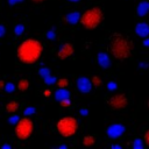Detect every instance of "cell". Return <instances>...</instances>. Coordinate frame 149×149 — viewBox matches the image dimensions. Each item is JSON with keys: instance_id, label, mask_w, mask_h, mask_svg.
<instances>
[{"instance_id": "obj_19", "label": "cell", "mask_w": 149, "mask_h": 149, "mask_svg": "<svg viewBox=\"0 0 149 149\" xmlns=\"http://www.w3.org/2000/svg\"><path fill=\"white\" fill-rule=\"evenodd\" d=\"M56 85L59 88H66L68 85H69V80L66 78H59V79L56 80Z\"/></svg>"}, {"instance_id": "obj_11", "label": "cell", "mask_w": 149, "mask_h": 149, "mask_svg": "<svg viewBox=\"0 0 149 149\" xmlns=\"http://www.w3.org/2000/svg\"><path fill=\"white\" fill-rule=\"evenodd\" d=\"M135 33L140 37H147L149 35V24L146 22H140L135 26Z\"/></svg>"}, {"instance_id": "obj_12", "label": "cell", "mask_w": 149, "mask_h": 149, "mask_svg": "<svg viewBox=\"0 0 149 149\" xmlns=\"http://www.w3.org/2000/svg\"><path fill=\"white\" fill-rule=\"evenodd\" d=\"M149 13V1H141L136 6V15L137 16H144Z\"/></svg>"}, {"instance_id": "obj_23", "label": "cell", "mask_w": 149, "mask_h": 149, "mask_svg": "<svg viewBox=\"0 0 149 149\" xmlns=\"http://www.w3.org/2000/svg\"><path fill=\"white\" fill-rule=\"evenodd\" d=\"M19 120H20V118H19V116H17L15 113H13V114H12V115L8 118V122H9L10 125H16Z\"/></svg>"}, {"instance_id": "obj_3", "label": "cell", "mask_w": 149, "mask_h": 149, "mask_svg": "<svg viewBox=\"0 0 149 149\" xmlns=\"http://www.w3.org/2000/svg\"><path fill=\"white\" fill-rule=\"evenodd\" d=\"M104 20V12L100 7L94 6L87 8L83 14H80L79 22L86 29H95L100 26Z\"/></svg>"}, {"instance_id": "obj_42", "label": "cell", "mask_w": 149, "mask_h": 149, "mask_svg": "<svg viewBox=\"0 0 149 149\" xmlns=\"http://www.w3.org/2000/svg\"><path fill=\"white\" fill-rule=\"evenodd\" d=\"M148 66H149V63H148Z\"/></svg>"}, {"instance_id": "obj_10", "label": "cell", "mask_w": 149, "mask_h": 149, "mask_svg": "<svg viewBox=\"0 0 149 149\" xmlns=\"http://www.w3.org/2000/svg\"><path fill=\"white\" fill-rule=\"evenodd\" d=\"M97 63L102 69L109 68V65H111V57H109V55L106 54V52H104V51L102 52H99L97 55Z\"/></svg>"}, {"instance_id": "obj_22", "label": "cell", "mask_w": 149, "mask_h": 149, "mask_svg": "<svg viewBox=\"0 0 149 149\" xmlns=\"http://www.w3.org/2000/svg\"><path fill=\"white\" fill-rule=\"evenodd\" d=\"M35 107H33V106H28V107H26L24 109H23V114L26 115V116H28V115H31V114H34L35 113Z\"/></svg>"}, {"instance_id": "obj_26", "label": "cell", "mask_w": 149, "mask_h": 149, "mask_svg": "<svg viewBox=\"0 0 149 149\" xmlns=\"http://www.w3.org/2000/svg\"><path fill=\"white\" fill-rule=\"evenodd\" d=\"M59 104H61V106H62V107H65V108L70 107V105H71L70 98H66V99H63V100H61V101H59Z\"/></svg>"}, {"instance_id": "obj_28", "label": "cell", "mask_w": 149, "mask_h": 149, "mask_svg": "<svg viewBox=\"0 0 149 149\" xmlns=\"http://www.w3.org/2000/svg\"><path fill=\"white\" fill-rule=\"evenodd\" d=\"M116 87H118V85H116L115 81H109V83L107 84V88H108V91H114V90H116Z\"/></svg>"}, {"instance_id": "obj_37", "label": "cell", "mask_w": 149, "mask_h": 149, "mask_svg": "<svg viewBox=\"0 0 149 149\" xmlns=\"http://www.w3.org/2000/svg\"><path fill=\"white\" fill-rule=\"evenodd\" d=\"M30 1H33V2H35V3H41V2H43V1H45V0H30Z\"/></svg>"}, {"instance_id": "obj_9", "label": "cell", "mask_w": 149, "mask_h": 149, "mask_svg": "<svg viewBox=\"0 0 149 149\" xmlns=\"http://www.w3.org/2000/svg\"><path fill=\"white\" fill-rule=\"evenodd\" d=\"M77 88L80 93H88L92 88V83L86 77H79L77 79Z\"/></svg>"}, {"instance_id": "obj_29", "label": "cell", "mask_w": 149, "mask_h": 149, "mask_svg": "<svg viewBox=\"0 0 149 149\" xmlns=\"http://www.w3.org/2000/svg\"><path fill=\"white\" fill-rule=\"evenodd\" d=\"M143 142H144V144H146V146H148V147H149V128H148V129L146 130V133H144Z\"/></svg>"}, {"instance_id": "obj_31", "label": "cell", "mask_w": 149, "mask_h": 149, "mask_svg": "<svg viewBox=\"0 0 149 149\" xmlns=\"http://www.w3.org/2000/svg\"><path fill=\"white\" fill-rule=\"evenodd\" d=\"M5 33H6V28H5V26L0 24V38L5 35Z\"/></svg>"}, {"instance_id": "obj_2", "label": "cell", "mask_w": 149, "mask_h": 149, "mask_svg": "<svg viewBox=\"0 0 149 149\" xmlns=\"http://www.w3.org/2000/svg\"><path fill=\"white\" fill-rule=\"evenodd\" d=\"M108 54L114 59L125 61L133 52V42L125 35L114 34L111 36L108 42Z\"/></svg>"}, {"instance_id": "obj_27", "label": "cell", "mask_w": 149, "mask_h": 149, "mask_svg": "<svg viewBox=\"0 0 149 149\" xmlns=\"http://www.w3.org/2000/svg\"><path fill=\"white\" fill-rule=\"evenodd\" d=\"M38 73L44 78V77H47L48 74H50V71H49V69H47V68H42V69L38 70Z\"/></svg>"}, {"instance_id": "obj_40", "label": "cell", "mask_w": 149, "mask_h": 149, "mask_svg": "<svg viewBox=\"0 0 149 149\" xmlns=\"http://www.w3.org/2000/svg\"><path fill=\"white\" fill-rule=\"evenodd\" d=\"M68 1H70V2H78V1H80V0H68Z\"/></svg>"}, {"instance_id": "obj_41", "label": "cell", "mask_w": 149, "mask_h": 149, "mask_svg": "<svg viewBox=\"0 0 149 149\" xmlns=\"http://www.w3.org/2000/svg\"><path fill=\"white\" fill-rule=\"evenodd\" d=\"M148 107H149V100H148Z\"/></svg>"}, {"instance_id": "obj_25", "label": "cell", "mask_w": 149, "mask_h": 149, "mask_svg": "<svg viewBox=\"0 0 149 149\" xmlns=\"http://www.w3.org/2000/svg\"><path fill=\"white\" fill-rule=\"evenodd\" d=\"M44 81H45V84L51 85V84H54L56 81V78L54 76H51V74H48L47 77H44Z\"/></svg>"}, {"instance_id": "obj_17", "label": "cell", "mask_w": 149, "mask_h": 149, "mask_svg": "<svg viewBox=\"0 0 149 149\" xmlns=\"http://www.w3.org/2000/svg\"><path fill=\"white\" fill-rule=\"evenodd\" d=\"M28 88H29V81H28V79H26V78L20 79L19 83H17V90L21 91V92H24Z\"/></svg>"}, {"instance_id": "obj_39", "label": "cell", "mask_w": 149, "mask_h": 149, "mask_svg": "<svg viewBox=\"0 0 149 149\" xmlns=\"http://www.w3.org/2000/svg\"><path fill=\"white\" fill-rule=\"evenodd\" d=\"M2 87H5V81L0 80V88H2Z\"/></svg>"}, {"instance_id": "obj_8", "label": "cell", "mask_w": 149, "mask_h": 149, "mask_svg": "<svg viewBox=\"0 0 149 149\" xmlns=\"http://www.w3.org/2000/svg\"><path fill=\"white\" fill-rule=\"evenodd\" d=\"M73 51H74L73 44L70 43V42H66V43L62 44V47L59 48V50L57 52V57L59 59H66V58H69L73 54Z\"/></svg>"}, {"instance_id": "obj_20", "label": "cell", "mask_w": 149, "mask_h": 149, "mask_svg": "<svg viewBox=\"0 0 149 149\" xmlns=\"http://www.w3.org/2000/svg\"><path fill=\"white\" fill-rule=\"evenodd\" d=\"M143 147H144L143 140H140V139H135L134 140V143H133V148L134 149H142Z\"/></svg>"}, {"instance_id": "obj_21", "label": "cell", "mask_w": 149, "mask_h": 149, "mask_svg": "<svg viewBox=\"0 0 149 149\" xmlns=\"http://www.w3.org/2000/svg\"><path fill=\"white\" fill-rule=\"evenodd\" d=\"M24 31V26L23 24H16L15 28H14V33L16 35H22Z\"/></svg>"}, {"instance_id": "obj_32", "label": "cell", "mask_w": 149, "mask_h": 149, "mask_svg": "<svg viewBox=\"0 0 149 149\" xmlns=\"http://www.w3.org/2000/svg\"><path fill=\"white\" fill-rule=\"evenodd\" d=\"M143 47H146V48H149V37L147 36V37H144V40H143Z\"/></svg>"}, {"instance_id": "obj_16", "label": "cell", "mask_w": 149, "mask_h": 149, "mask_svg": "<svg viewBox=\"0 0 149 149\" xmlns=\"http://www.w3.org/2000/svg\"><path fill=\"white\" fill-rule=\"evenodd\" d=\"M6 111L8 112V113H10V114H13V113H15V112H17V109H19V102L17 101H15V100H12V101H9V102H7V105H6Z\"/></svg>"}, {"instance_id": "obj_14", "label": "cell", "mask_w": 149, "mask_h": 149, "mask_svg": "<svg viewBox=\"0 0 149 149\" xmlns=\"http://www.w3.org/2000/svg\"><path fill=\"white\" fill-rule=\"evenodd\" d=\"M55 98L58 101H61L63 99H66V98H70V92L66 88H59L58 87V90L55 92Z\"/></svg>"}, {"instance_id": "obj_15", "label": "cell", "mask_w": 149, "mask_h": 149, "mask_svg": "<svg viewBox=\"0 0 149 149\" xmlns=\"http://www.w3.org/2000/svg\"><path fill=\"white\" fill-rule=\"evenodd\" d=\"M95 142H97V139L93 135H85L81 139V144L84 147H92L95 144Z\"/></svg>"}, {"instance_id": "obj_38", "label": "cell", "mask_w": 149, "mask_h": 149, "mask_svg": "<svg viewBox=\"0 0 149 149\" xmlns=\"http://www.w3.org/2000/svg\"><path fill=\"white\" fill-rule=\"evenodd\" d=\"M1 148H2V149H9V148H10V146H9V144H3Z\"/></svg>"}, {"instance_id": "obj_34", "label": "cell", "mask_w": 149, "mask_h": 149, "mask_svg": "<svg viewBox=\"0 0 149 149\" xmlns=\"http://www.w3.org/2000/svg\"><path fill=\"white\" fill-rule=\"evenodd\" d=\"M43 95H44V97H50V95H51V91H50V90H44Z\"/></svg>"}, {"instance_id": "obj_7", "label": "cell", "mask_w": 149, "mask_h": 149, "mask_svg": "<svg viewBox=\"0 0 149 149\" xmlns=\"http://www.w3.org/2000/svg\"><path fill=\"white\" fill-rule=\"evenodd\" d=\"M106 134L112 140L119 139V137H121L125 134V126L123 125H120V123H113V125H111L107 128Z\"/></svg>"}, {"instance_id": "obj_24", "label": "cell", "mask_w": 149, "mask_h": 149, "mask_svg": "<svg viewBox=\"0 0 149 149\" xmlns=\"http://www.w3.org/2000/svg\"><path fill=\"white\" fill-rule=\"evenodd\" d=\"M5 91L7 92V93H12L14 90H15V86H14V84L13 83H7V84H5Z\"/></svg>"}, {"instance_id": "obj_30", "label": "cell", "mask_w": 149, "mask_h": 149, "mask_svg": "<svg viewBox=\"0 0 149 149\" xmlns=\"http://www.w3.org/2000/svg\"><path fill=\"white\" fill-rule=\"evenodd\" d=\"M47 37H48L49 40H52V38L55 37V33H54V30H49V31L47 33Z\"/></svg>"}, {"instance_id": "obj_5", "label": "cell", "mask_w": 149, "mask_h": 149, "mask_svg": "<svg viewBox=\"0 0 149 149\" xmlns=\"http://www.w3.org/2000/svg\"><path fill=\"white\" fill-rule=\"evenodd\" d=\"M33 130H34V123L27 116L20 119L17 121V123L15 125V135L17 139H20L22 141L28 140L31 136Z\"/></svg>"}, {"instance_id": "obj_6", "label": "cell", "mask_w": 149, "mask_h": 149, "mask_svg": "<svg viewBox=\"0 0 149 149\" xmlns=\"http://www.w3.org/2000/svg\"><path fill=\"white\" fill-rule=\"evenodd\" d=\"M105 101L108 107L113 109H123L128 105V97L127 94L119 92L115 94H109L105 98Z\"/></svg>"}, {"instance_id": "obj_36", "label": "cell", "mask_w": 149, "mask_h": 149, "mask_svg": "<svg viewBox=\"0 0 149 149\" xmlns=\"http://www.w3.org/2000/svg\"><path fill=\"white\" fill-rule=\"evenodd\" d=\"M111 148H119V149H121L122 147H121V146H119V144H112V146H111Z\"/></svg>"}, {"instance_id": "obj_18", "label": "cell", "mask_w": 149, "mask_h": 149, "mask_svg": "<svg viewBox=\"0 0 149 149\" xmlns=\"http://www.w3.org/2000/svg\"><path fill=\"white\" fill-rule=\"evenodd\" d=\"M91 83H92V86L95 87V88H99L102 85V80H101V78L99 76H93L91 78Z\"/></svg>"}, {"instance_id": "obj_33", "label": "cell", "mask_w": 149, "mask_h": 149, "mask_svg": "<svg viewBox=\"0 0 149 149\" xmlns=\"http://www.w3.org/2000/svg\"><path fill=\"white\" fill-rule=\"evenodd\" d=\"M23 0H8V3L9 5H16V3H20L22 2Z\"/></svg>"}, {"instance_id": "obj_13", "label": "cell", "mask_w": 149, "mask_h": 149, "mask_svg": "<svg viewBox=\"0 0 149 149\" xmlns=\"http://www.w3.org/2000/svg\"><path fill=\"white\" fill-rule=\"evenodd\" d=\"M79 19H80V14L78 12H71V13L66 14L64 17V20L66 22H69L70 24H76L77 22H79Z\"/></svg>"}, {"instance_id": "obj_4", "label": "cell", "mask_w": 149, "mask_h": 149, "mask_svg": "<svg viewBox=\"0 0 149 149\" xmlns=\"http://www.w3.org/2000/svg\"><path fill=\"white\" fill-rule=\"evenodd\" d=\"M79 128L78 120L74 116H64L59 119L56 123V129L58 134L63 137H71L73 136Z\"/></svg>"}, {"instance_id": "obj_1", "label": "cell", "mask_w": 149, "mask_h": 149, "mask_svg": "<svg viewBox=\"0 0 149 149\" xmlns=\"http://www.w3.org/2000/svg\"><path fill=\"white\" fill-rule=\"evenodd\" d=\"M43 52L42 43L35 38H27L20 43L16 50L17 59L23 64H34L36 63Z\"/></svg>"}, {"instance_id": "obj_35", "label": "cell", "mask_w": 149, "mask_h": 149, "mask_svg": "<svg viewBox=\"0 0 149 149\" xmlns=\"http://www.w3.org/2000/svg\"><path fill=\"white\" fill-rule=\"evenodd\" d=\"M80 114H81V115H86V114H87V109H86V108H81V109H80Z\"/></svg>"}]
</instances>
